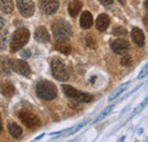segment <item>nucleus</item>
<instances>
[{
    "mask_svg": "<svg viewBox=\"0 0 148 142\" xmlns=\"http://www.w3.org/2000/svg\"><path fill=\"white\" fill-rule=\"evenodd\" d=\"M10 70L19 75L26 76V77L31 75L30 65L22 59H10Z\"/></svg>",
    "mask_w": 148,
    "mask_h": 142,
    "instance_id": "nucleus-7",
    "label": "nucleus"
},
{
    "mask_svg": "<svg viewBox=\"0 0 148 142\" xmlns=\"http://www.w3.org/2000/svg\"><path fill=\"white\" fill-rule=\"evenodd\" d=\"M30 40V32L25 27H19L17 29L12 38L10 41V53H17L18 50L23 49L26 43Z\"/></svg>",
    "mask_w": 148,
    "mask_h": 142,
    "instance_id": "nucleus-1",
    "label": "nucleus"
},
{
    "mask_svg": "<svg viewBox=\"0 0 148 142\" xmlns=\"http://www.w3.org/2000/svg\"><path fill=\"white\" fill-rule=\"evenodd\" d=\"M55 49L60 51L62 53H64V55H70L72 51V47L69 42V39H58V40H56Z\"/></svg>",
    "mask_w": 148,
    "mask_h": 142,
    "instance_id": "nucleus-12",
    "label": "nucleus"
},
{
    "mask_svg": "<svg viewBox=\"0 0 148 142\" xmlns=\"http://www.w3.org/2000/svg\"><path fill=\"white\" fill-rule=\"evenodd\" d=\"M147 65H145L144 66V70L140 72V74H139V76H138V79H143V77H145L146 76V74H147Z\"/></svg>",
    "mask_w": 148,
    "mask_h": 142,
    "instance_id": "nucleus-29",
    "label": "nucleus"
},
{
    "mask_svg": "<svg viewBox=\"0 0 148 142\" xmlns=\"http://www.w3.org/2000/svg\"><path fill=\"white\" fill-rule=\"evenodd\" d=\"M103 6H111L113 3V0H98Z\"/></svg>",
    "mask_w": 148,
    "mask_h": 142,
    "instance_id": "nucleus-30",
    "label": "nucleus"
},
{
    "mask_svg": "<svg viewBox=\"0 0 148 142\" xmlns=\"http://www.w3.org/2000/svg\"><path fill=\"white\" fill-rule=\"evenodd\" d=\"M129 84H130V82H125V83H124V84H122L120 88H117V89L115 90V91L112 93L111 96H110L108 100H110V101H112V100H114L115 98H117V97H119V96H120V94H121V93H122L124 90L128 88V85H129Z\"/></svg>",
    "mask_w": 148,
    "mask_h": 142,
    "instance_id": "nucleus-23",
    "label": "nucleus"
},
{
    "mask_svg": "<svg viewBox=\"0 0 148 142\" xmlns=\"http://www.w3.org/2000/svg\"><path fill=\"white\" fill-rule=\"evenodd\" d=\"M51 31H53V36L56 40L58 39H70L72 36V26L70 25V23L65 19H56L51 25Z\"/></svg>",
    "mask_w": 148,
    "mask_h": 142,
    "instance_id": "nucleus-3",
    "label": "nucleus"
},
{
    "mask_svg": "<svg viewBox=\"0 0 148 142\" xmlns=\"http://www.w3.org/2000/svg\"><path fill=\"white\" fill-rule=\"evenodd\" d=\"M63 91H64V93L66 94V97L72 98V99L76 100V101H79V102L89 104V102L93 101L92 94H89V93L79 91V90L74 89L73 87H71V85H67V84L63 85Z\"/></svg>",
    "mask_w": 148,
    "mask_h": 142,
    "instance_id": "nucleus-5",
    "label": "nucleus"
},
{
    "mask_svg": "<svg viewBox=\"0 0 148 142\" xmlns=\"http://www.w3.org/2000/svg\"><path fill=\"white\" fill-rule=\"evenodd\" d=\"M2 132V122H1V116H0V133Z\"/></svg>",
    "mask_w": 148,
    "mask_h": 142,
    "instance_id": "nucleus-32",
    "label": "nucleus"
},
{
    "mask_svg": "<svg viewBox=\"0 0 148 142\" xmlns=\"http://www.w3.org/2000/svg\"><path fill=\"white\" fill-rule=\"evenodd\" d=\"M131 36L133 42L138 47H144L145 46V34L139 27H133L131 31Z\"/></svg>",
    "mask_w": 148,
    "mask_h": 142,
    "instance_id": "nucleus-14",
    "label": "nucleus"
},
{
    "mask_svg": "<svg viewBox=\"0 0 148 142\" xmlns=\"http://www.w3.org/2000/svg\"><path fill=\"white\" fill-rule=\"evenodd\" d=\"M17 3V8H18L19 13L23 17L29 18L33 16L34 10H36V6L34 2L32 0H16Z\"/></svg>",
    "mask_w": 148,
    "mask_h": 142,
    "instance_id": "nucleus-8",
    "label": "nucleus"
},
{
    "mask_svg": "<svg viewBox=\"0 0 148 142\" xmlns=\"http://www.w3.org/2000/svg\"><path fill=\"white\" fill-rule=\"evenodd\" d=\"M34 39L38 42L47 43V42L50 41V34H49V32L47 31V29L45 26H40V27H38L36 33H34Z\"/></svg>",
    "mask_w": 148,
    "mask_h": 142,
    "instance_id": "nucleus-15",
    "label": "nucleus"
},
{
    "mask_svg": "<svg viewBox=\"0 0 148 142\" xmlns=\"http://www.w3.org/2000/svg\"><path fill=\"white\" fill-rule=\"evenodd\" d=\"M36 93L40 99L50 101L57 97V88L49 81H40L36 87Z\"/></svg>",
    "mask_w": 148,
    "mask_h": 142,
    "instance_id": "nucleus-2",
    "label": "nucleus"
},
{
    "mask_svg": "<svg viewBox=\"0 0 148 142\" xmlns=\"http://www.w3.org/2000/svg\"><path fill=\"white\" fill-rule=\"evenodd\" d=\"M131 64H132V58H131V56L124 55V56L122 57V59H121V65L124 66V67H129V66H131Z\"/></svg>",
    "mask_w": 148,
    "mask_h": 142,
    "instance_id": "nucleus-25",
    "label": "nucleus"
},
{
    "mask_svg": "<svg viewBox=\"0 0 148 142\" xmlns=\"http://www.w3.org/2000/svg\"><path fill=\"white\" fill-rule=\"evenodd\" d=\"M110 46H111V49L113 50V53H115L116 55H124L130 48L129 42L127 40H123V39L113 40Z\"/></svg>",
    "mask_w": 148,
    "mask_h": 142,
    "instance_id": "nucleus-10",
    "label": "nucleus"
},
{
    "mask_svg": "<svg viewBox=\"0 0 148 142\" xmlns=\"http://www.w3.org/2000/svg\"><path fill=\"white\" fill-rule=\"evenodd\" d=\"M110 23H111V19L110 16L106 15V14H100L98 18H97V22H96V29L99 31V32H105L108 26H110Z\"/></svg>",
    "mask_w": 148,
    "mask_h": 142,
    "instance_id": "nucleus-13",
    "label": "nucleus"
},
{
    "mask_svg": "<svg viewBox=\"0 0 148 142\" xmlns=\"http://www.w3.org/2000/svg\"><path fill=\"white\" fill-rule=\"evenodd\" d=\"M43 135H45V134H43V133H42V134H41V135H39V137H38V138H36V141H38V140H39V139H41V138H42V137H43Z\"/></svg>",
    "mask_w": 148,
    "mask_h": 142,
    "instance_id": "nucleus-33",
    "label": "nucleus"
},
{
    "mask_svg": "<svg viewBox=\"0 0 148 142\" xmlns=\"http://www.w3.org/2000/svg\"><path fill=\"white\" fill-rule=\"evenodd\" d=\"M8 44V31H0V50H5Z\"/></svg>",
    "mask_w": 148,
    "mask_h": 142,
    "instance_id": "nucleus-22",
    "label": "nucleus"
},
{
    "mask_svg": "<svg viewBox=\"0 0 148 142\" xmlns=\"http://www.w3.org/2000/svg\"><path fill=\"white\" fill-rule=\"evenodd\" d=\"M124 140H125V137H122V138H120L119 141H124Z\"/></svg>",
    "mask_w": 148,
    "mask_h": 142,
    "instance_id": "nucleus-36",
    "label": "nucleus"
},
{
    "mask_svg": "<svg viewBox=\"0 0 148 142\" xmlns=\"http://www.w3.org/2000/svg\"><path fill=\"white\" fill-rule=\"evenodd\" d=\"M147 1L148 0H145V2H144V6H145V9L147 10Z\"/></svg>",
    "mask_w": 148,
    "mask_h": 142,
    "instance_id": "nucleus-34",
    "label": "nucleus"
},
{
    "mask_svg": "<svg viewBox=\"0 0 148 142\" xmlns=\"http://www.w3.org/2000/svg\"><path fill=\"white\" fill-rule=\"evenodd\" d=\"M84 44L89 48V49H97V47H98V43H97V39L95 38L93 34H87V36H84Z\"/></svg>",
    "mask_w": 148,
    "mask_h": 142,
    "instance_id": "nucleus-21",
    "label": "nucleus"
},
{
    "mask_svg": "<svg viewBox=\"0 0 148 142\" xmlns=\"http://www.w3.org/2000/svg\"><path fill=\"white\" fill-rule=\"evenodd\" d=\"M50 68H51V74L56 80L64 82L70 79V71L65 63L60 58H53L50 61Z\"/></svg>",
    "mask_w": 148,
    "mask_h": 142,
    "instance_id": "nucleus-4",
    "label": "nucleus"
},
{
    "mask_svg": "<svg viewBox=\"0 0 148 142\" xmlns=\"http://www.w3.org/2000/svg\"><path fill=\"white\" fill-rule=\"evenodd\" d=\"M19 121L30 130H36L40 127L41 121L36 114L29 111V110H21L18 113Z\"/></svg>",
    "mask_w": 148,
    "mask_h": 142,
    "instance_id": "nucleus-6",
    "label": "nucleus"
},
{
    "mask_svg": "<svg viewBox=\"0 0 148 142\" xmlns=\"http://www.w3.org/2000/svg\"><path fill=\"white\" fill-rule=\"evenodd\" d=\"M39 7L46 15H53L59 8V0H39Z\"/></svg>",
    "mask_w": 148,
    "mask_h": 142,
    "instance_id": "nucleus-9",
    "label": "nucleus"
},
{
    "mask_svg": "<svg viewBox=\"0 0 148 142\" xmlns=\"http://www.w3.org/2000/svg\"><path fill=\"white\" fill-rule=\"evenodd\" d=\"M127 33H128L127 30H125L124 27H121V26L115 27V29H114V32H113V34L116 36H125Z\"/></svg>",
    "mask_w": 148,
    "mask_h": 142,
    "instance_id": "nucleus-26",
    "label": "nucleus"
},
{
    "mask_svg": "<svg viewBox=\"0 0 148 142\" xmlns=\"http://www.w3.org/2000/svg\"><path fill=\"white\" fill-rule=\"evenodd\" d=\"M21 56H22L23 58H30V57H31V51H30L29 49H24V50L21 51Z\"/></svg>",
    "mask_w": 148,
    "mask_h": 142,
    "instance_id": "nucleus-28",
    "label": "nucleus"
},
{
    "mask_svg": "<svg viewBox=\"0 0 148 142\" xmlns=\"http://www.w3.org/2000/svg\"><path fill=\"white\" fill-rule=\"evenodd\" d=\"M0 10L5 14H12L14 10L13 0H0Z\"/></svg>",
    "mask_w": 148,
    "mask_h": 142,
    "instance_id": "nucleus-20",
    "label": "nucleus"
},
{
    "mask_svg": "<svg viewBox=\"0 0 148 142\" xmlns=\"http://www.w3.org/2000/svg\"><path fill=\"white\" fill-rule=\"evenodd\" d=\"M146 104H147V99H145V101H144V102H143V104H141L140 106L136 108V110H134V111L132 113V115H131V117H130V118H132V117H133L134 115H137V114H138V113H139V111H140L141 109H144V108L146 107Z\"/></svg>",
    "mask_w": 148,
    "mask_h": 142,
    "instance_id": "nucleus-27",
    "label": "nucleus"
},
{
    "mask_svg": "<svg viewBox=\"0 0 148 142\" xmlns=\"http://www.w3.org/2000/svg\"><path fill=\"white\" fill-rule=\"evenodd\" d=\"M92 23H93V18L90 12L86 10V12H83V13L81 14V17H80V25H81L82 29H84V30L90 29V27L92 26Z\"/></svg>",
    "mask_w": 148,
    "mask_h": 142,
    "instance_id": "nucleus-16",
    "label": "nucleus"
},
{
    "mask_svg": "<svg viewBox=\"0 0 148 142\" xmlns=\"http://www.w3.org/2000/svg\"><path fill=\"white\" fill-rule=\"evenodd\" d=\"M0 92L5 97H12L15 94V87L8 80H0Z\"/></svg>",
    "mask_w": 148,
    "mask_h": 142,
    "instance_id": "nucleus-11",
    "label": "nucleus"
},
{
    "mask_svg": "<svg viewBox=\"0 0 148 142\" xmlns=\"http://www.w3.org/2000/svg\"><path fill=\"white\" fill-rule=\"evenodd\" d=\"M113 108H114V105H111V106H108V107H106V109H104L100 114H99V116L95 119V123H98V122H100L101 119H104L110 113H111L112 110H113Z\"/></svg>",
    "mask_w": 148,
    "mask_h": 142,
    "instance_id": "nucleus-24",
    "label": "nucleus"
},
{
    "mask_svg": "<svg viewBox=\"0 0 148 142\" xmlns=\"http://www.w3.org/2000/svg\"><path fill=\"white\" fill-rule=\"evenodd\" d=\"M8 132L15 139H19L23 135V128L18 124L14 123V122H12V123L8 124Z\"/></svg>",
    "mask_w": 148,
    "mask_h": 142,
    "instance_id": "nucleus-18",
    "label": "nucleus"
},
{
    "mask_svg": "<svg viewBox=\"0 0 148 142\" xmlns=\"http://www.w3.org/2000/svg\"><path fill=\"white\" fill-rule=\"evenodd\" d=\"M69 14L72 17H76L80 13V10L82 9V2L80 0H71L69 3Z\"/></svg>",
    "mask_w": 148,
    "mask_h": 142,
    "instance_id": "nucleus-17",
    "label": "nucleus"
},
{
    "mask_svg": "<svg viewBox=\"0 0 148 142\" xmlns=\"http://www.w3.org/2000/svg\"><path fill=\"white\" fill-rule=\"evenodd\" d=\"M10 59L8 57L1 56L0 57V73L5 74V75H9L10 74Z\"/></svg>",
    "mask_w": 148,
    "mask_h": 142,
    "instance_id": "nucleus-19",
    "label": "nucleus"
},
{
    "mask_svg": "<svg viewBox=\"0 0 148 142\" xmlns=\"http://www.w3.org/2000/svg\"><path fill=\"white\" fill-rule=\"evenodd\" d=\"M5 24H6V22H5V19L2 16H0V31L3 29V26H5Z\"/></svg>",
    "mask_w": 148,
    "mask_h": 142,
    "instance_id": "nucleus-31",
    "label": "nucleus"
},
{
    "mask_svg": "<svg viewBox=\"0 0 148 142\" xmlns=\"http://www.w3.org/2000/svg\"><path fill=\"white\" fill-rule=\"evenodd\" d=\"M121 5H125V0H119Z\"/></svg>",
    "mask_w": 148,
    "mask_h": 142,
    "instance_id": "nucleus-35",
    "label": "nucleus"
}]
</instances>
